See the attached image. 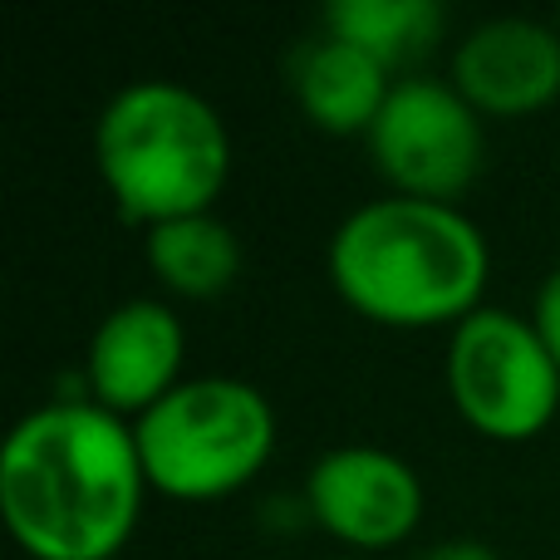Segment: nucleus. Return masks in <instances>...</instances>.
<instances>
[{
    "label": "nucleus",
    "instance_id": "nucleus-1",
    "mask_svg": "<svg viewBox=\"0 0 560 560\" xmlns=\"http://www.w3.org/2000/svg\"><path fill=\"white\" fill-rule=\"evenodd\" d=\"M153 492L128 418L55 398L0 443V522L30 560H118Z\"/></svg>",
    "mask_w": 560,
    "mask_h": 560
},
{
    "label": "nucleus",
    "instance_id": "nucleus-2",
    "mask_svg": "<svg viewBox=\"0 0 560 560\" xmlns=\"http://www.w3.org/2000/svg\"><path fill=\"white\" fill-rule=\"evenodd\" d=\"M325 271L335 295L369 325L398 335H453L487 305L492 246L463 207L388 192L335 226Z\"/></svg>",
    "mask_w": 560,
    "mask_h": 560
},
{
    "label": "nucleus",
    "instance_id": "nucleus-3",
    "mask_svg": "<svg viewBox=\"0 0 560 560\" xmlns=\"http://www.w3.org/2000/svg\"><path fill=\"white\" fill-rule=\"evenodd\" d=\"M94 167L118 217L143 232L217 212L236 167L222 108L183 79H133L94 124Z\"/></svg>",
    "mask_w": 560,
    "mask_h": 560
},
{
    "label": "nucleus",
    "instance_id": "nucleus-4",
    "mask_svg": "<svg viewBox=\"0 0 560 560\" xmlns=\"http://www.w3.org/2000/svg\"><path fill=\"white\" fill-rule=\"evenodd\" d=\"M148 487L167 502H226L246 492L276 457V408L232 374L183 378L133 423Z\"/></svg>",
    "mask_w": 560,
    "mask_h": 560
},
{
    "label": "nucleus",
    "instance_id": "nucleus-5",
    "mask_svg": "<svg viewBox=\"0 0 560 560\" xmlns=\"http://www.w3.org/2000/svg\"><path fill=\"white\" fill-rule=\"evenodd\" d=\"M447 398L487 443H536L560 418V364L532 315L482 305L447 335Z\"/></svg>",
    "mask_w": 560,
    "mask_h": 560
},
{
    "label": "nucleus",
    "instance_id": "nucleus-6",
    "mask_svg": "<svg viewBox=\"0 0 560 560\" xmlns=\"http://www.w3.org/2000/svg\"><path fill=\"white\" fill-rule=\"evenodd\" d=\"M364 148L394 197L463 207V192L482 177L487 118L457 94L453 79L408 74L394 84Z\"/></svg>",
    "mask_w": 560,
    "mask_h": 560
},
{
    "label": "nucleus",
    "instance_id": "nucleus-7",
    "mask_svg": "<svg viewBox=\"0 0 560 560\" xmlns=\"http://www.w3.org/2000/svg\"><path fill=\"white\" fill-rule=\"evenodd\" d=\"M423 512L428 492L418 467L378 443L329 447L305 472V516L359 560L404 546Z\"/></svg>",
    "mask_w": 560,
    "mask_h": 560
},
{
    "label": "nucleus",
    "instance_id": "nucleus-8",
    "mask_svg": "<svg viewBox=\"0 0 560 560\" xmlns=\"http://www.w3.org/2000/svg\"><path fill=\"white\" fill-rule=\"evenodd\" d=\"M187 364V329L177 310L158 295H138L114 305L94 325L84 349V398L114 418H138L158 408Z\"/></svg>",
    "mask_w": 560,
    "mask_h": 560
},
{
    "label": "nucleus",
    "instance_id": "nucleus-9",
    "mask_svg": "<svg viewBox=\"0 0 560 560\" xmlns=\"http://www.w3.org/2000/svg\"><path fill=\"white\" fill-rule=\"evenodd\" d=\"M447 79L497 124L546 114L560 98V25L532 15L482 20L453 45Z\"/></svg>",
    "mask_w": 560,
    "mask_h": 560
},
{
    "label": "nucleus",
    "instance_id": "nucleus-10",
    "mask_svg": "<svg viewBox=\"0 0 560 560\" xmlns=\"http://www.w3.org/2000/svg\"><path fill=\"white\" fill-rule=\"evenodd\" d=\"M398 79L349 39L319 30L290 55V98L300 118L329 138H369Z\"/></svg>",
    "mask_w": 560,
    "mask_h": 560
},
{
    "label": "nucleus",
    "instance_id": "nucleus-11",
    "mask_svg": "<svg viewBox=\"0 0 560 560\" xmlns=\"http://www.w3.org/2000/svg\"><path fill=\"white\" fill-rule=\"evenodd\" d=\"M143 266L177 300H217L242 280V236L217 212L143 232Z\"/></svg>",
    "mask_w": 560,
    "mask_h": 560
},
{
    "label": "nucleus",
    "instance_id": "nucleus-12",
    "mask_svg": "<svg viewBox=\"0 0 560 560\" xmlns=\"http://www.w3.org/2000/svg\"><path fill=\"white\" fill-rule=\"evenodd\" d=\"M319 30L364 49L394 79H408L423 74V59L447 30V10L438 0H335Z\"/></svg>",
    "mask_w": 560,
    "mask_h": 560
},
{
    "label": "nucleus",
    "instance_id": "nucleus-13",
    "mask_svg": "<svg viewBox=\"0 0 560 560\" xmlns=\"http://www.w3.org/2000/svg\"><path fill=\"white\" fill-rule=\"evenodd\" d=\"M532 325H536V335L546 339L551 359L560 364V266L541 280V285H536V300H532Z\"/></svg>",
    "mask_w": 560,
    "mask_h": 560
},
{
    "label": "nucleus",
    "instance_id": "nucleus-14",
    "mask_svg": "<svg viewBox=\"0 0 560 560\" xmlns=\"http://www.w3.org/2000/svg\"><path fill=\"white\" fill-rule=\"evenodd\" d=\"M413 560H502V551L477 536H447V541H433L428 551H418Z\"/></svg>",
    "mask_w": 560,
    "mask_h": 560
},
{
    "label": "nucleus",
    "instance_id": "nucleus-15",
    "mask_svg": "<svg viewBox=\"0 0 560 560\" xmlns=\"http://www.w3.org/2000/svg\"><path fill=\"white\" fill-rule=\"evenodd\" d=\"M339 560H359V556H339Z\"/></svg>",
    "mask_w": 560,
    "mask_h": 560
},
{
    "label": "nucleus",
    "instance_id": "nucleus-16",
    "mask_svg": "<svg viewBox=\"0 0 560 560\" xmlns=\"http://www.w3.org/2000/svg\"><path fill=\"white\" fill-rule=\"evenodd\" d=\"M556 25H560V15H556Z\"/></svg>",
    "mask_w": 560,
    "mask_h": 560
}]
</instances>
